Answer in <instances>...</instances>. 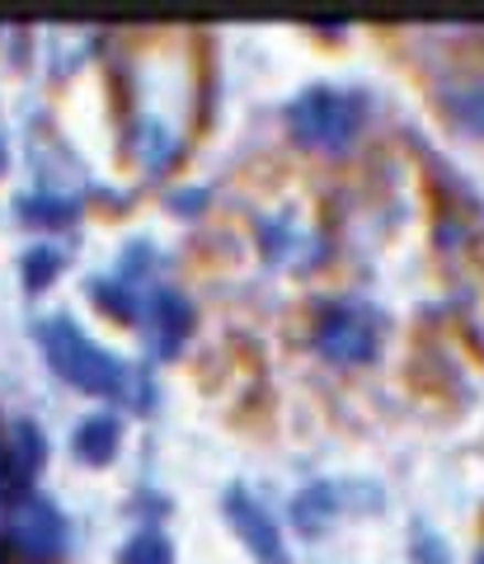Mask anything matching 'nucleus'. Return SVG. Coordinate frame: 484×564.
<instances>
[{
    "label": "nucleus",
    "mask_w": 484,
    "mask_h": 564,
    "mask_svg": "<svg viewBox=\"0 0 484 564\" xmlns=\"http://www.w3.org/2000/svg\"><path fill=\"white\" fill-rule=\"evenodd\" d=\"M39 339L47 348V362L57 367V372L80 386V391H95V395H118L122 386H128V372H122V362L109 358L95 339H89L85 329H76L66 321V315H52V321H43Z\"/></svg>",
    "instance_id": "1"
},
{
    "label": "nucleus",
    "mask_w": 484,
    "mask_h": 564,
    "mask_svg": "<svg viewBox=\"0 0 484 564\" xmlns=\"http://www.w3.org/2000/svg\"><path fill=\"white\" fill-rule=\"evenodd\" d=\"M287 122H292V137L301 147L315 151H344L348 141L363 128V99L348 90H330V85H315L301 99H292L287 109Z\"/></svg>",
    "instance_id": "2"
},
{
    "label": "nucleus",
    "mask_w": 484,
    "mask_h": 564,
    "mask_svg": "<svg viewBox=\"0 0 484 564\" xmlns=\"http://www.w3.org/2000/svg\"><path fill=\"white\" fill-rule=\"evenodd\" d=\"M6 522H10L14 551H20L24 560H52V555H62V545H66V518L47 499H33V494H29V499L14 503V513Z\"/></svg>",
    "instance_id": "3"
},
{
    "label": "nucleus",
    "mask_w": 484,
    "mask_h": 564,
    "mask_svg": "<svg viewBox=\"0 0 484 564\" xmlns=\"http://www.w3.org/2000/svg\"><path fill=\"white\" fill-rule=\"evenodd\" d=\"M376 339H381V329H376V321L367 311H353V306H338L330 311L325 321H320L315 329V348L325 352L330 362H367L372 352H376Z\"/></svg>",
    "instance_id": "4"
},
{
    "label": "nucleus",
    "mask_w": 484,
    "mask_h": 564,
    "mask_svg": "<svg viewBox=\"0 0 484 564\" xmlns=\"http://www.w3.org/2000/svg\"><path fill=\"white\" fill-rule=\"evenodd\" d=\"M226 518L236 522V532L245 536V545H249V551H255L263 564H287L282 541H278V527L263 518V508L249 499L245 489H230V494H226Z\"/></svg>",
    "instance_id": "5"
},
{
    "label": "nucleus",
    "mask_w": 484,
    "mask_h": 564,
    "mask_svg": "<svg viewBox=\"0 0 484 564\" xmlns=\"http://www.w3.org/2000/svg\"><path fill=\"white\" fill-rule=\"evenodd\" d=\"M189 325H193L189 302H184V296H174V292L160 288V292L151 296V306H147V344H151L155 358H170V352L184 344Z\"/></svg>",
    "instance_id": "6"
},
{
    "label": "nucleus",
    "mask_w": 484,
    "mask_h": 564,
    "mask_svg": "<svg viewBox=\"0 0 484 564\" xmlns=\"http://www.w3.org/2000/svg\"><path fill=\"white\" fill-rule=\"evenodd\" d=\"M43 452H47V447H43V433L33 429L29 419L14 423V429L6 433V462H10V480H14V485H24L29 475L43 466Z\"/></svg>",
    "instance_id": "7"
},
{
    "label": "nucleus",
    "mask_w": 484,
    "mask_h": 564,
    "mask_svg": "<svg viewBox=\"0 0 484 564\" xmlns=\"http://www.w3.org/2000/svg\"><path fill=\"white\" fill-rule=\"evenodd\" d=\"M76 452L85 456V462H109V456L118 452V419L114 414H95L85 419L76 429Z\"/></svg>",
    "instance_id": "8"
},
{
    "label": "nucleus",
    "mask_w": 484,
    "mask_h": 564,
    "mask_svg": "<svg viewBox=\"0 0 484 564\" xmlns=\"http://www.w3.org/2000/svg\"><path fill=\"white\" fill-rule=\"evenodd\" d=\"M447 113H452L461 128H471V132L484 137V80H471V85L447 90Z\"/></svg>",
    "instance_id": "9"
},
{
    "label": "nucleus",
    "mask_w": 484,
    "mask_h": 564,
    "mask_svg": "<svg viewBox=\"0 0 484 564\" xmlns=\"http://www.w3.org/2000/svg\"><path fill=\"white\" fill-rule=\"evenodd\" d=\"M118 564H174V551L160 532H137L128 545H122Z\"/></svg>",
    "instance_id": "10"
},
{
    "label": "nucleus",
    "mask_w": 484,
    "mask_h": 564,
    "mask_svg": "<svg viewBox=\"0 0 484 564\" xmlns=\"http://www.w3.org/2000/svg\"><path fill=\"white\" fill-rule=\"evenodd\" d=\"M330 499H334V489H330V485H315V489H306V494H301V499H297V522L306 527V532H320V527L330 522V513H334V508H325Z\"/></svg>",
    "instance_id": "11"
},
{
    "label": "nucleus",
    "mask_w": 484,
    "mask_h": 564,
    "mask_svg": "<svg viewBox=\"0 0 484 564\" xmlns=\"http://www.w3.org/2000/svg\"><path fill=\"white\" fill-rule=\"evenodd\" d=\"M24 217L29 221H71L76 217V203L71 198H52V193H43V198H24Z\"/></svg>",
    "instance_id": "12"
},
{
    "label": "nucleus",
    "mask_w": 484,
    "mask_h": 564,
    "mask_svg": "<svg viewBox=\"0 0 484 564\" xmlns=\"http://www.w3.org/2000/svg\"><path fill=\"white\" fill-rule=\"evenodd\" d=\"M57 263H62V254L57 250H39V254H29L24 259V273H29V288H43V282L57 273Z\"/></svg>",
    "instance_id": "13"
},
{
    "label": "nucleus",
    "mask_w": 484,
    "mask_h": 564,
    "mask_svg": "<svg viewBox=\"0 0 484 564\" xmlns=\"http://www.w3.org/2000/svg\"><path fill=\"white\" fill-rule=\"evenodd\" d=\"M0 485H14L10 480V462H6V443H0Z\"/></svg>",
    "instance_id": "14"
},
{
    "label": "nucleus",
    "mask_w": 484,
    "mask_h": 564,
    "mask_svg": "<svg viewBox=\"0 0 484 564\" xmlns=\"http://www.w3.org/2000/svg\"><path fill=\"white\" fill-rule=\"evenodd\" d=\"M0 527H6V503H0Z\"/></svg>",
    "instance_id": "15"
},
{
    "label": "nucleus",
    "mask_w": 484,
    "mask_h": 564,
    "mask_svg": "<svg viewBox=\"0 0 484 564\" xmlns=\"http://www.w3.org/2000/svg\"><path fill=\"white\" fill-rule=\"evenodd\" d=\"M480 564H484V551H480Z\"/></svg>",
    "instance_id": "16"
},
{
    "label": "nucleus",
    "mask_w": 484,
    "mask_h": 564,
    "mask_svg": "<svg viewBox=\"0 0 484 564\" xmlns=\"http://www.w3.org/2000/svg\"><path fill=\"white\" fill-rule=\"evenodd\" d=\"M0 161H6V151H0Z\"/></svg>",
    "instance_id": "17"
}]
</instances>
